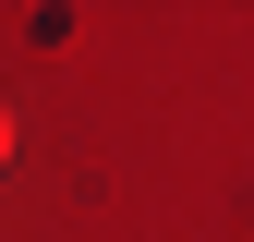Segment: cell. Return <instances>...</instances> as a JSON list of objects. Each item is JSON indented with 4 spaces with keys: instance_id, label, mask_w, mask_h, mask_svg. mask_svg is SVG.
Here are the masks:
<instances>
[{
    "instance_id": "1",
    "label": "cell",
    "mask_w": 254,
    "mask_h": 242,
    "mask_svg": "<svg viewBox=\"0 0 254 242\" xmlns=\"http://www.w3.org/2000/svg\"><path fill=\"white\" fill-rule=\"evenodd\" d=\"M0 158H12V97H0Z\"/></svg>"
}]
</instances>
